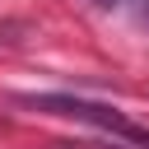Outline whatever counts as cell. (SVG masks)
Listing matches in <instances>:
<instances>
[{"label": "cell", "mask_w": 149, "mask_h": 149, "mask_svg": "<svg viewBox=\"0 0 149 149\" xmlns=\"http://www.w3.org/2000/svg\"><path fill=\"white\" fill-rule=\"evenodd\" d=\"M19 102L33 107V112H47V116H65V121L98 126V130H107L112 140H126V144H135V149H149V126L130 121L126 112H116V107H107V102H88V98H74V93H23Z\"/></svg>", "instance_id": "obj_1"}, {"label": "cell", "mask_w": 149, "mask_h": 149, "mask_svg": "<svg viewBox=\"0 0 149 149\" xmlns=\"http://www.w3.org/2000/svg\"><path fill=\"white\" fill-rule=\"evenodd\" d=\"M93 5H102V9H126V5H144V9H149V0H93Z\"/></svg>", "instance_id": "obj_2"}, {"label": "cell", "mask_w": 149, "mask_h": 149, "mask_svg": "<svg viewBox=\"0 0 149 149\" xmlns=\"http://www.w3.org/2000/svg\"><path fill=\"white\" fill-rule=\"evenodd\" d=\"M51 149H116V144H74V140H61V144H51Z\"/></svg>", "instance_id": "obj_3"}]
</instances>
